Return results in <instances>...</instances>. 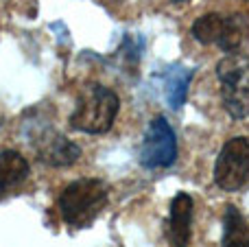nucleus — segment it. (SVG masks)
I'll return each instance as SVG.
<instances>
[{
	"label": "nucleus",
	"mask_w": 249,
	"mask_h": 247,
	"mask_svg": "<svg viewBox=\"0 0 249 247\" xmlns=\"http://www.w3.org/2000/svg\"><path fill=\"white\" fill-rule=\"evenodd\" d=\"M118 114V96L114 90L101 86V83H90L81 90L70 116V125L86 134H107L112 129Z\"/></svg>",
	"instance_id": "obj_1"
},
{
	"label": "nucleus",
	"mask_w": 249,
	"mask_h": 247,
	"mask_svg": "<svg viewBox=\"0 0 249 247\" xmlns=\"http://www.w3.org/2000/svg\"><path fill=\"white\" fill-rule=\"evenodd\" d=\"M107 206V186L101 179H77L59 195V214L70 228H88Z\"/></svg>",
	"instance_id": "obj_2"
},
{
	"label": "nucleus",
	"mask_w": 249,
	"mask_h": 247,
	"mask_svg": "<svg viewBox=\"0 0 249 247\" xmlns=\"http://www.w3.org/2000/svg\"><path fill=\"white\" fill-rule=\"evenodd\" d=\"M216 77L221 83V101L225 112L236 121L249 116V57L243 53H230L216 64Z\"/></svg>",
	"instance_id": "obj_3"
},
{
	"label": "nucleus",
	"mask_w": 249,
	"mask_h": 247,
	"mask_svg": "<svg viewBox=\"0 0 249 247\" xmlns=\"http://www.w3.org/2000/svg\"><path fill=\"white\" fill-rule=\"evenodd\" d=\"M214 182L223 191H238L249 182V140L238 136L223 144L214 164Z\"/></svg>",
	"instance_id": "obj_4"
},
{
	"label": "nucleus",
	"mask_w": 249,
	"mask_h": 247,
	"mask_svg": "<svg viewBox=\"0 0 249 247\" xmlns=\"http://www.w3.org/2000/svg\"><path fill=\"white\" fill-rule=\"evenodd\" d=\"M177 160V138L166 118L158 116L149 123L140 147V164L144 169H166Z\"/></svg>",
	"instance_id": "obj_5"
},
{
	"label": "nucleus",
	"mask_w": 249,
	"mask_h": 247,
	"mask_svg": "<svg viewBox=\"0 0 249 247\" xmlns=\"http://www.w3.org/2000/svg\"><path fill=\"white\" fill-rule=\"evenodd\" d=\"M37 156L48 166H70L81 158V149L72 140L55 134V131H44V136L35 142Z\"/></svg>",
	"instance_id": "obj_6"
},
{
	"label": "nucleus",
	"mask_w": 249,
	"mask_h": 247,
	"mask_svg": "<svg viewBox=\"0 0 249 247\" xmlns=\"http://www.w3.org/2000/svg\"><path fill=\"white\" fill-rule=\"evenodd\" d=\"M190 226H193V197L179 193L171 201V217L166 226V234L173 247H188Z\"/></svg>",
	"instance_id": "obj_7"
},
{
	"label": "nucleus",
	"mask_w": 249,
	"mask_h": 247,
	"mask_svg": "<svg viewBox=\"0 0 249 247\" xmlns=\"http://www.w3.org/2000/svg\"><path fill=\"white\" fill-rule=\"evenodd\" d=\"M29 175V162L18 151L0 153V193L22 184Z\"/></svg>",
	"instance_id": "obj_8"
},
{
	"label": "nucleus",
	"mask_w": 249,
	"mask_h": 247,
	"mask_svg": "<svg viewBox=\"0 0 249 247\" xmlns=\"http://www.w3.org/2000/svg\"><path fill=\"white\" fill-rule=\"evenodd\" d=\"M221 247H249V226L234 206L225 210L223 217V241Z\"/></svg>",
	"instance_id": "obj_9"
},
{
	"label": "nucleus",
	"mask_w": 249,
	"mask_h": 247,
	"mask_svg": "<svg viewBox=\"0 0 249 247\" xmlns=\"http://www.w3.org/2000/svg\"><path fill=\"white\" fill-rule=\"evenodd\" d=\"M249 35V22L245 16H228V20H225V31L223 35H221L219 39V46L221 51L225 53H236L238 48L245 44Z\"/></svg>",
	"instance_id": "obj_10"
},
{
	"label": "nucleus",
	"mask_w": 249,
	"mask_h": 247,
	"mask_svg": "<svg viewBox=\"0 0 249 247\" xmlns=\"http://www.w3.org/2000/svg\"><path fill=\"white\" fill-rule=\"evenodd\" d=\"M225 20H228V16H221V13H208V16L197 18L193 24L195 39L201 44H219L225 31Z\"/></svg>",
	"instance_id": "obj_11"
},
{
	"label": "nucleus",
	"mask_w": 249,
	"mask_h": 247,
	"mask_svg": "<svg viewBox=\"0 0 249 247\" xmlns=\"http://www.w3.org/2000/svg\"><path fill=\"white\" fill-rule=\"evenodd\" d=\"M193 79V70H181V68H173V72L166 79V99L171 103L173 109H179L186 101V90L188 83Z\"/></svg>",
	"instance_id": "obj_12"
},
{
	"label": "nucleus",
	"mask_w": 249,
	"mask_h": 247,
	"mask_svg": "<svg viewBox=\"0 0 249 247\" xmlns=\"http://www.w3.org/2000/svg\"><path fill=\"white\" fill-rule=\"evenodd\" d=\"M171 2H177V4H181V2H188V0H171Z\"/></svg>",
	"instance_id": "obj_13"
}]
</instances>
